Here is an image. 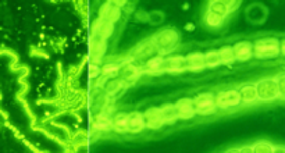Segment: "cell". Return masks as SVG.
Instances as JSON below:
<instances>
[{
    "mask_svg": "<svg viewBox=\"0 0 285 153\" xmlns=\"http://www.w3.org/2000/svg\"><path fill=\"white\" fill-rule=\"evenodd\" d=\"M218 55H220V60H221V64H225V66H229L235 62V55H234V49L231 46H223L220 50H218Z\"/></svg>",
    "mask_w": 285,
    "mask_h": 153,
    "instance_id": "23",
    "label": "cell"
},
{
    "mask_svg": "<svg viewBox=\"0 0 285 153\" xmlns=\"http://www.w3.org/2000/svg\"><path fill=\"white\" fill-rule=\"evenodd\" d=\"M145 119L144 113L140 112H132L128 113V132L129 134H139L145 130Z\"/></svg>",
    "mask_w": 285,
    "mask_h": 153,
    "instance_id": "13",
    "label": "cell"
},
{
    "mask_svg": "<svg viewBox=\"0 0 285 153\" xmlns=\"http://www.w3.org/2000/svg\"><path fill=\"white\" fill-rule=\"evenodd\" d=\"M179 35L175 29L167 28L162 29L159 34L153 38V46L156 47L159 52L163 53H168V52L174 50V47L178 45Z\"/></svg>",
    "mask_w": 285,
    "mask_h": 153,
    "instance_id": "2",
    "label": "cell"
},
{
    "mask_svg": "<svg viewBox=\"0 0 285 153\" xmlns=\"http://www.w3.org/2000/svg\"><path fill=\"white\" fill-rule=\"evenodd\" d=\"M186 59V68L192 73H199L202 70H205V56L202 52H192L189 55L185 56Z\"/></svg>",
    "mask_w": 285,
    "mask_h": 153,
    "instance_id": "12",
    "label": "cell"
},
{
    "mask_svg": "<svg viewBox=\"0 0 285 153\" xmlns=\"http://www.w3.org/2000/svg\"><path fill=\"white\" fill-rule=\"evenodd\" d=\"M273 153H285V147H282V146L274 147V152Z\"/></svg>",
    "mask_w": 285,
    "mask_h": 153,
    "instance_id": "32",
    "label": "cell"
},
{
    "mask_svg": "<svg viewBox=\"0 0 285 153\" xmlns=\"http://www.w3.org/2000/svg\"><path fill=\"white\" fill-rule=\"evenodd\" d=\"M194 106H195L196 114L201 116H210L217 112L216 106V96L213 93H201L194 99Z\"/></svg>",
    "mask_w": 285,
    "mask_h": 153,
    "instance_id": "4",
    "label": "cell"
},
{
    "mask_svg": "<svg viewBox=\"0 0 285 153\" xmlns=\"http://www.w3.org/2000/svg\"><path fill=\"white\" fill-rule=\"evenodd\" d=\"M0 100H2V95H0Z\"/></svg>",
    "mask_w": 285,
    "mask_h": 153,
    "instance_id": "36",
    "label": "cell"
},
{
    "mask_svg": "<svg viewBox=\"0 0 285 153\" xmlns=\"http://www.w3.org/2000/svg\"><path fill=\"white\" fill-rule=\"evenodd\" d=\"M235 60L238 62H248L253 57V43L249 40H241L232 46Z\"/></svg>",
    "mask_w": 285,
    "mask_h": 153,
    "instance_id": "8",
    "label": "cell"
},
{
    "mask_svg": "<svg viewBox=\"0 0 285 153\" xmlns=\"http://www.w3.org/2000/svg\"><path fill=\"white\" fill-rule=\"evenodd\" d=\"M279 49H281V55L285 56V39L281 40V46H279Z\"/></svg>",
    "mask_w": 285,
    "mask_h": 153,
    "instance_id": "33",
    "label": "cell"
},
{
    "mask_svg": "<svg viewBox=\"0 0 285 153\" xmlns=\"http://www.w3.org/2000/svg\"><path fill=\"white\" fill-rule=\"evenodd\" d=\"M185 29H194V25H188V27H185Z\"/></svg>",
    "mask_w": 285,
    "mask_h": 153,
    "instance_id": "35",
    "label": "cell"
},
{
    "mask_svg": "<svg viewBox=\"0 0 285 153\" xmlns=\"http://www.w3.org/2000/svg\"><path fill=\"white\" fill-rule=\"evenodd\" d=\"M120 74H121V80L125 84H131V82L136 81L142 75V68L138 67V66H134V64H127V66L121 67Z\"/></svg>",
    "mask_w": 285,
    "mask_h": 153,
    "instance_id": "15",
    "label": "cell"
},
{
    "mask_svg": "<svg viewBox=\"0 0 285 153\" xmlns=\"http://www.w3.org/2000/svg\"><path fill=\"white\" fill-rule=\"evenodd\" d=\"M281 40L277 38H260L253 42V56L260 60L275 59L281 55Z\"/></svg>",
    "mask_w": 285,
    "mask_h": 153,
    "instance_id": "1",
    "label": "cell"
},
{
    "mask_svg": "<svg viewBox=\"0 0 285 153\" xmlns=\"http://www.w3.org/2000/svg\"><path fill=\"white\" fill-rule=\"evenodd\" d=\"M205 56V66L207 68H216L221 64V60H220V55H218V50H207L206 53H203Z\"/></svg>",
    "mask_w": 285,
    "mask_h": 153,
    "instance_id": "22",
    "label": "cell"
},
{
    "mask_svg": "<svg viewBox=\"0 0 285 153\" xmlns=\"http://www.w3.org/2000/svg\"><path fill=\"white\" fill-rule=\"evenodd\" d=\"M209 10L216 13V14H218V16H221V17L224 18L229 14L228 9L225 6V2H212L210 6H209Z\"/></svg>",
    "mask_w": 285,
    "mask_h": 153,
    "instance_id": "26",
    "label": "cell"
},
{
    "mask_svg": "<svg viewBox=\"0 0 285 153\" xmlns=\"http://www.w3.org/2000/svg\"><path fill=\"white\" fill-rule=\"evenodd\" d=\"M163 66H164V56H162V55L149 57L145 63V68L149 73H159V71H163Z\"/></svg>",
    "mask_w": 285,
    "mask_h": 153,
    "instance_id": "20",
    "label": "cell"
},
{
    "mask_svg": "<svg viewBox=\"0 0 285 153\" xmlns=\"http://www.w3.org/2000/svg\"><path fill=\"white\" fill-rule=\"evenodd\" d=\"M146 128L149 130H160L163 125L162 114H160V108H149L144 113Z\"/></svg>",
    "mask_w": 285,
    "mask_h": 153,
    "instance_id": "9",
    "label": "cell"
},
{
    "mask_svg": "<svg viewBox=\"0 0 285 153\" xmlns=\"http://www.w3.org/2000/svg\"><path fill=\"white\" fill-rule=\"evenodd\" d=\"M240 96H241V103H245V105H252V103L257 102L259 99H257L256 85L248 84V85L241 86Z\"/></svg>",
    "mask_w": 285,
    "mask_h": 153,
    "instance_id": "18",
    "label": "cell"
},
{
    "mask_svg": "<svg viewBox=\"0 0 285 153\" xmlns=\"http://www.w3.org/2000/svg\"><path fill=\"white\" fill-rule=\"evenodd\" d=\"M120 71H121V66L117 64V63H106L103 67H102V75L105 78H117L120 75Z\"/></svg>",
    "mask_w": 285,
    "mask_h": 153,
    "instance_id": "21",
    "label": "cell"
},
{
    "mask_svg": "<svg viewBox=\"0 0 285 153\" xmlns=\"http://www.w3.org/2000/svg\"><path fill=\"white\" fill-rule=\"evenodd\" d=\"M121 17V10L117 9L113 3H105L101 9V18L106 20L109 23H117Z\"/></svg>",
    "mask_w": 285,
    "mask_h": 153,
    "instance_id": "16",
    "label": "cell"
},
{
    "mask_svg": "<svg viewBox=\"0 0 285 153\" xmlns=\"http://www.w3.org/2000/svg\"><path fill=\"white\" fill-rule=\"evenodd\" d=\"M241 96L238 89H228L223 91L216 96V106L217 109H232L240 106Z\"/></svg>",
    "mask_w": 285,
    "mask_h": 153,
    "instance_id": "5",
    "label": "cell"
},
{
    "mask_svg": "<svg viewBox=\"0 0 285 153\" xmlns=\"http://www.w3.org/2000/svg\"><path fill=\"white\" fill-rule=\"evenodd\" d=\"M124 86H125V82H124L121 78H113V80H110L107 82L105 89H106L107 95H117Z\"/></svg>",
    "mask_w": 285,
    "mask_h": 153,
    "instance_id": "24",
    "label": "cell"
},
{
    "mask_svg": "<svg viewBox=\"0 0 285 153\" xmlns=\"http://www.w3.org/2000/svg\"><path fill=\"white\" fill-rule=\"evenodd\" d=\"M114 32V24L109 23L103 18H96L93 24H92V35L98 36L103 40H107Z\"/></svg>",
    "mask_w": 285,
    "mask_h": 153,
    "instance_id": "7",
    "label": "cell"
},
{
    "mask_svg": "<svg viewBox=\"0 0 285 153\" xmlns=\"http://www.w3.org/2000/svg\"><path fill=\"white\" fill-rule=\"evenodd\" d=\"M112 119L105 113H99L95 116L92 121V132H109L112 131Z\"/></svg>",
    "mask_w": 285,
    "mask_h": 153,
    "instance_id": "14",
    "label": "cell"
},
{
    "mask_svg": "<svg viewBox=\"0 0 285 153\" xmlns=\"http://www.w3.org/2000/svg\"><path fill=\"white\" fill-rule=\"evenodd\" d=\"M186 59L181 55H173V56L164 57V73H184L186 71Z\"/></svg>",
    "mask_w": 285,
    "mask_h": 153,
    "instance_id": "6",
    "label": "cell"
},
{
    "mask_svg": "<svg viewBox=\"0 0 285 153\" xmlns=\"http://www.w3.org/2000/svg\"><path fill=\"white\" fill-rule=\"evenodd\" d=\"M225 153H240V149H229Z\"/></svg>",
    "mask_w": 285,
    "mask_h": 153,
    "instance_id": "34",
    "label": "cell"
},
{
    "mask_svg": "<svg viewBox=\"0 0 285 153\" xmlns=\"http://www.w3.org/2000/svg\"><path fill=\"white\" fill-rule=\"evenodd\" d=\"M160 114H162L163 124H174L177 120H179L174 103H166L160 106Z\"/></svg>",
    "mask_w": 285,
    "mask_h": 153,
    "instance_id": "17",
    "label": "cell"
},
{
    "mask_svg": "<svg viewBox=\"0 0 285 153\" xmlns=\"http://www.w3.org/2000/svg\"><path fill=\"white\" fill-rule=\"evenodd\" d=\"M257 99L262 102H273L279 97L278 84L274 78H266L256 84Z\"/></svg>",
    "mask_w": 285,
    "mask_h": 153,
    "instance_id": "3",
    "label": "cell"
},
{
    "mask_svg": "<svg viewBox=\"0 0 285 153\" xmlns=\"http://www.w3.org/2000/svg\"><path fill=\"white\" fill-rule=\"evenodd\" d=\"M240 153H253V147L252 146H244L240 149Z\"/></svg>",
    "mask_w": 285,
    "mask_h": 153,
    "instance_id": "31",
    "label": "cell"
},
{
    "mask_svg": "<svg viewBox=\"0 0 285 153\" xmlns=\"http://www.w3.org/2000/svg\"><path fill=\"white\" fill-rule=\"evenodd\" d=\"M106 40L92 35V38H90V55H92V63L93 64H98L101 62L102 57L105 56V53H106Z\"/></svg>",
    "mask_w": 285,
    "mask_h": 153,
    "instance_id": "11",
    "label": "cell"
},
{
    "mask_svg": "<svg viewBox=\"0 0 285 153\" xmlns=\"http://www.w3.org/2000/svg\"><path fill=\"white\" fill-rule=\"evenodd\" d=\"M277 84H278V91H279V96L285 97V75H281L278 80H277Z\"/></svg>",
    "mask_w": 285,
    "mask_h": 153,
    "instance_id": "29",
    "label": "cell"
},
{
    "mask_svg": "<svg viewBox=\"0 0 285 153\" xmlns=\"http://www.w3.org/2000/svg\"><path fill=\"white\" fill-rule=\"evenodd\" d=\"M225 6L228 9V13H231L234 12L235 9L240 6V3H238V2H225Z\"/></svg>",
    "mask_w": 285,
    "mask_h": 153,
    "instance_id": "30",
    "label": "cell"
},
{
    "mask_svg": "<svg viewBox=\"0 0 285 153\" xmlns=\"http://www.w3.org/2000/svg\"><path fill=\"white\" fill-rule=\"evenodd\" d=\"M224 20H225V18L218 16L216 13L210 12V10H207L206 16H205V21H206V24L210 28H218V27H221L224 24Z\"/></svg>",
    "mask_w": 285,
    "mask_h": 153,
    "instance_id": "25",
    "label": "cell"
},
{
    "mask_svg": "<svg viewBox=\"0 0 285 153\" xmlns=\"http://www.w3.org/2000/svg\"><path fill=\"white\" fill-rule=\"evenodd\" d=\"M175 109H177L179 120H191L196 114L194 99H188V97L179 99L178 102L175 103Z\"/></svg>",
    "mask_w": 285,
    "mask_h": 153,
    "instance_id": "10",
    "label": "cell"
},
{
    "mask_svg": "<svg viewBox=\"0 0 285 153\" xmlns=\"http://www.w3.org/2000/svg\"><path fill=\"white\" fill-rule=\"evenodd\" d=\"M113 130L118 134L128 132V113H117L112 119Z\"/></svg>",
    "mask_w": 285,
    "mask_h": 153,
    "instance_id": "19",
    "label": "cell"
},
{
    "mask_svg": "<svg viewBox=\"0 0 285 153\" xmlns=\"http://www.w3.org/2000/svg\"><path fill=\"white\" fill-rule=\"evenodd\" d=\"M102 75V68L98 66V64H93L90 63L89 66V77L92 80H96V78H101Z\"/></svg>",
    "mask_w": 285,
    "mask_h": 153,
    "instance_id": "28",
    "label": "cell"
},
{
    "mask_svg": "<svg viewBox=\"0 0 285 153\" xmlns=\"http://www.w3.org/2000/svg\"><path fill=\"white\" fill-rule=\"evenodd\" d=\"M253 153H273L274 152V147L271 143H268V142H257L253 145Z\"/></svg>",
    "mask_w": 285,
    "mask_h": 153,
    "instance_id": "27",
    "label": "cell"
}]
</instances>
